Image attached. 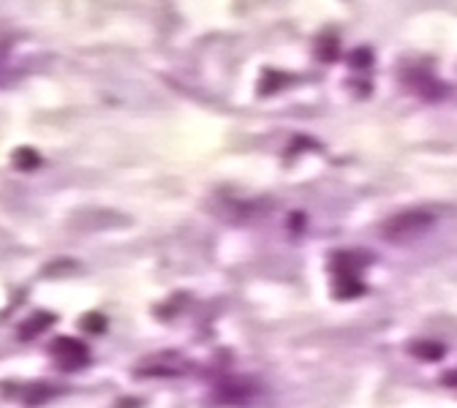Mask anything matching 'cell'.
<instances>
[{
	"label": "cell",
	"mask_w": 457,
	"mask_h": 408,
	"mask_svg": "<svg viewBox=\"0 0 457 408\" xmlns=\"http://www.w3.org/2000/svg\"><path fill=\"white\" fill-rule=\"evenodd\" d=\"M433 226V215L425 210H409V212H400L392 215L384 226H381V237L386 243H411L417 237H422L425 231Z\"/></svg>",
	"instance_id": "cell-1"
},
{
	"label": "cell",
	"mask_w": 457,
	"mask_h": 408,
	"mask_svg": "<svg viewBox=\"0 0 457 408\" xmlns=\"http://www.w3.org/2000/svg\"><path fill=\"white\" fill-rule=\"evenodd\" d=\"M52 354L61 360V368H77V365H82L85 362V357H87V352H85V346L82 343H77V340H57L54 346H52Z\"/></svg>",
	"instance_id": "cell-2"
},
{
	"label": "cell",
	"mask_w": 457,
	"mask_h": 408,
	"mask_svg": "<svg viewBox=\"0 0 457 408\" xmlns=\"http://www.w3.org/2000/svg\"><path fill=\"white\" fill-rule=\"evenodd\" d=\"M414 354H422V357H430V360H438L441 357V346H430V343H417L411 346Z\"/></svg>",
	"instance_id": "cell-3"
}]
</instances>
